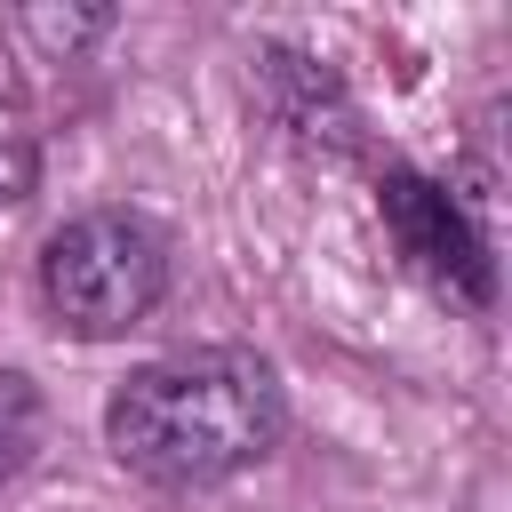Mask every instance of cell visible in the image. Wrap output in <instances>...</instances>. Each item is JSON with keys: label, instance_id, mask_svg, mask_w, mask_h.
Listing matches in <instances>:
<instances>
[{"label": "cell", "instance_id": "cell-1", "mask_svg": "<svg viewBox=\"0 0 512 512\" xmlns=\"http://www.w3.org/2000/svg\"><path fill=\"white\" fill-rule=\"evenodd\" d=\"M288 432V392L264 352L208 344L144 360L104 400V448L152 488H216L272 456Z\"/></svg>", "mask_w": 512, "mask_h": 512}, {"label": "cell", "instance_id": "cell-2", "mask_svg": "<svg viewBox=\"0 0 512 512\" xmlns=\"http://www.w3.org/2000/svg\"><path fill=\"white\" fill-rule=\"evenodd\" d=\"M168 296V232L136 208H88L40 240V304L64 336H128Z\"/></svg>", "mask_w": 512, "mask_h": 512}, {"label": "cell", "instance_id": "cell-3", "mask_svg": "<svg viewBox=\"0 0 512 512\" xmlns=\"http://www.w3.org/2000/svg\"><path fill=\"white\" fill-rule=\"evenodd\" d=\"M376 216L400 248V264L440 296V304H464V312H488L496 304V256L480 240V224L464 216V200L416 168H384L376 184Z\"/></svg>", "mask_w": 512, "mask_h": 512}, {"label": "cell", "instance_id": "cell-4", "mask_svg": "<svg viewBox=\"0 0 512 512\" xmlns=\"http://www.w3.org/2000/svg\"><path fill=\"white\" fill-rule=\"evenodd\" d=\"M40 432H48V408H40V384L0 368V480H16L32 456H40Z\"/></svg>", "mask_w": 512, "mask_h": 512}]
</instances>
